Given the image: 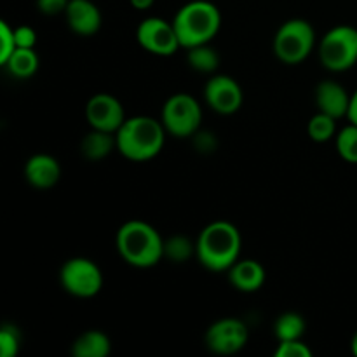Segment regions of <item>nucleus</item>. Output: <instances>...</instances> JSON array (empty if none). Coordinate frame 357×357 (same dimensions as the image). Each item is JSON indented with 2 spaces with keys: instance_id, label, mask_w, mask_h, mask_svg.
<instances>
[{
  "instance_id": "nucleus-5",
  "label": "nucleus",
  "mask_w": 357,
  "mask_h": 357,
  "mask_svg": "<svg viewBox=\"0 0 357 357\" xmlns=\"http://www.w3.org/2000/svg\"><path fill=\"white\" fill-rule=\"evenodd\" d=\"M316 45V31L307 20L293 17L282 23L274 37V54L286 65L305 61Z\"/></svg>"
},
{
  "instance_id": "nucleus-27",
  "label": "nucleus",
  "mask_w": 357,
  "mask_h": 357,
  "mask_svg": "<svg viewBox=\"0 0 357 357\" xmlns=\"http://www.w3.org/2000/svg\"><path fill=\"white\" fill-rule=\"evenodd\" d=\"M0 40H2V47H0V65H6L7 59L10 58L14 51H16V40H14V30L7 23H0Z\"/></svg>"
},
{
  "instance_id": "nucleus-28",
  "label": "nucleus",
  "mask_w": 357,
  "mask_h": 357,
  "mask_svg": "<svg viewBox=\"0 0 357 357\" xmlns=\"http://www.w3.org/2000/svg\"><path fill=\"white\" fill-rule=\"evenodd\" d=\"M14 40H16V47L33 49L37 44V33L31 26L21 24V26L14 28Z\"/></svg>"
},
{
  "instance_id": "nucleus-30",
  "label": "nucleus",
  "mask_w": 357,
  "mask_h": 357,
  "mask_svg": "<svg viewBox=\"0 0 357 357\" xmlns=\"http://www.w3.org/2000/svg\"><path fill=\"white\" fill-rule=\"evenodd\" d=\"M194 142H195V146H197L199 150H202V152H209V150H213L216 146L211 132H199L197 131L194 135Z\"/></svg>"
},
{
  "instance_id": "nucleus-31",
  "label": "nucleus",
  "mask_w": 357,
  "mask_h": 357,
  "mask_svg": "<svg viewBox=\"0 0 357 357\" xmlns=\"http://www.w3.org/2000/svg\"><path fill=\"white\" fill-rule=\"evenodd\" d=\"M347 119H349V122H351V124L357 126V89L351 94V103H349Z\"/></svg>"
},
{
  "instance_id": "nucleus-23",
  "label": "nucleus",
  "mask_w": 357,
  "mask_h": 357,
  "mask_svg": "<svg viewBox=\"0 0 357 357\" xmlns=\"http://www.w3.org/2000/svg\"><path fill=\"white\" fill-rule=\"evenodd\" d=\"M195 253V246L192 241L185 236H173L167 241H164V257L174 264L190 260L192 255Z\"/></svg>"
},
{
  "instance_id": "nucleus-6",
  "label": "nucleus",
  "mask_w": 357,
  "mask_h": 357,
  "mask_svg": "<svg viewBox=\"0 0 357 357\" xmlns=\"http://www.w3.org/2000/svg\"><path fill=\"white\" fill-rule=\"evenodd\" d=\"M321 65L330 72H345L357 63V30L349 24L331 28L319 44Z\"/></svg>"
},
{
  "instance_id": "nucleus-21",
  "label": "nucleus",
  "mask_w": 357,
  "mask_h": 357,
  "mask_svg": "<svg viewBox=\"0 0 357 357\" xmlns=\"http://www.w3.org/2000/svg\"><path fill=\"white\" fill-rule=\"evenodd\" d=\"M187 61L192 70L199 73H213L220 65V56L209 44L187 49Z\"/></svg>"
},
{
  "instance_id": "nucleus-4",
  "label": "nucleus",
  "mask_w": 357,
  "mask_h": 357,
  "mask_svg": "<svg viewBox=\"0 0 357 357\" xmlns=\"http://www.w3.org/2000/svg\"><path fill=\"white\" fill-rule=\"evenodd\" d=\"M181 47L209 44L222 26L220 9L209 0H192L181 6L173 17Z\"/></svg>"
},
{
  "instance_id": "nucleus-29",
  "label": "nucleus",
  "mask_w": 357,
  "mask_h": 357,
  "mask_svg": "<svg viewBox=\"0 0 357 357\" xmlns=\"http://www.w3.org/2000/svg\"><path fill=\"white\" fill-rule=\"evenodd\" d=\"M70 0H37V9L45 16H56V14H65Z\"/></svg>"
},
{
  "instance_id": "nucleus-10",
  "label": "nucleus",
  "mask_w": 357,
  "mask_h": 357,
  "mask_svg": "<svg viewBox=\"0 0 357 357\" xmlns=\"http://www.w3.org/2000/svg\"><path fill=\"white\" fill-rule=\"evenodd\" d=\"M250 338V330L246 324L236 317H225L211 326L206 331V345L211 352L222 356H230L244 349Z\"/></svg>"
},
{
  "instance_id": "nucleus-11",
  "label": "nucleus",
  "mask_w": 357,
  "mask_h": 357,
  "mask_svg": "<svg viewBox=\"0 0 357 357\" xmlns=\"http://www.w3.org/2000/svg\"><path fill=\"white\" fill-rule=\"evenodd\" d=\"M243 89L230 75H213L204 86V100L211 110L222 115H232L243 105Z\"/></svg>"
},
{
  "instance_id": "nucleus-12",
  "label": "nucleus",
  "mask_w": 357,
  "mask_h": 357,
  "mask_svg": "<svg viewBox=\"0 0 357 357\" xmlns=\"http://www.w3.org/2000/svg\"><path fill=\"white\" fill-rule=\"evenodd\" d=\"M86 119L93 129H100V131L114 132L115 135L126 121L124 107L112 94L98 93L87 101Z\"/></svg>"
},
{
  "instance_id": "nucleus-1",
  "label": "nucleus",
  "mask_w": 357,
  "mask_h": 357,
  "mask_svg": "<svg viewBox=\"0 0 357 357\" xmlns=\"http://www.w3.org/2000/svg\"><path fill=\"white\" fill-rule=\"evenodd\" d=\"M243 237L234 223L218 222L209 223L195 243V257L211 272L229 271L241 257Z\"/></svg>"
},
{
  "instance_id": "nucleus-8",
  "label": "nucleus",
  "mask_w": 357,
  "mask_h": 357,
  "mask_svg": "<svg viewBox=\"0 0 357 357\" xmlns=\"http://www.w3.org/2000/svg\"><path fill=\"white\" fill-rule=\"evenodd\" d=\"M63 289L77 298H93L103 288V272L93 260L84 257L70 258L59 272Z\"/></svg>"
},
{
  "instance_id": "nucleus-7",
  "label": "nucleus",
  "mask_w": 357,
  "mask_h": 357,
  "mask_svg": "<svg viewBox=\"0 0 357 357\" xmlns=\"http://www.w3.org/2000/svg\"><path fill=\"white\" fill-rule=\"evenodd\" d=\"M160 122L167 135L174 138H192L201 128L202 108L190 94L176 93L164 103Z\"/></svg>"
},
{
  "instance_id": "nucleus-33",
  "label": "nucleus",
  "mask_w": 357,
  "mask_h": 357,
  "mask_svg": "<svg viewBox=\"0 0 357 357\" xmlns=\"http://www.w3.org/2000/svg\"><path fill=\"white\" fill-rule=\"evenodd\" d=\"M351 347H352V352H354V356H357V331H356L354 338H352V344H351Z\"/></svg>"
},
{
  "instance_id": "nucleus-18",
  "label": "nucleus",
  "mask_w": 357,
  "mask_h": 357,
  "mask_svg": "<svg viewBox=\"0 0 357 357\" xmlns=\"http://www.w3.org/2000/svg\"><path fill=\"white\" fill-rule=\"evenodd\" d=\"M110 351V338L98 330L86 331L72 345V354L75 357H107Z\"/></svg>"
},
{
  "instance_id": "nucleus-32",
  "label": "nucleus",
  "mask_w": 357,
  "mask_h": 357,
  "mask_svg": "<svg viewBox=\"0 0 357 357\" xmlns=\"http://www.w3.org/2000/svg\"><path fill=\"white\" fill-rule=\"evenodd\" d=\"M129 2H131V6L135 7V9L146 10V9H150L153 3H155V0H129Z\"/></svg>"
},
{
  "instance_id": "nucleus-20",
  "label": "nucleus",
  "mask_w": 357,
  "mask_h": 357,
  "mask_svg": "<svg viewBox=\"0 0 357 357\" xmlns=\"http://www.w3.org/2000/svg\"><path fill=\"white\" fill-rule=\"evenodd\" d=\"M307 323L298 312H284L274 324V335L279 342L300 340L305 333Z\"/></svg>"
},
{
  "instance_id": "nucleus-25",
  "label": "nucleus",
  "mask_w": 357,
  "mask_h": 357,
  "mask_svg": "<svg viewBox=\"0 0 357 357\" xmlns=\"http://www.w3.org/2000/svg\"><path fill=\"white\" fill-rule=\"evenodd\" d=\"M21 347L20 331L13 324H3L0 330V356L16 357Z\"/></svg>"
},
{
  "instance_id": "nucleus-22",
  "label": "nucleus",
  "mask_w": 357,
  "mask_h": 357,
  "mask_svg": "<svg viewBox=\"0 0 357 357\" xmlns=\"http://www.w3.org/2000/svg\"><path fill=\"white\" fill-rule=\"evenodd\" d=\"M307 132L317 143L330 142L331 138L337 136V119L323 114V112H317L307 124Z\"/></svg>"
},
{
  "instance_id": "nucleus-9",
  "label": "nucleus",
  "mask_w": 357,
  "mask_h": 357,
  "mask_svg": "<svg viewBox=\"0 0 357 357\" xmlns=\"http://www.w3.org/2000/svg\"><path fill=\"white\" fill-rule=\"evenodd\" d=\"M136 40L145 51L155 56H171L181 47L173 21L146 17L136 28Z\"/></svg>"
},
{
  "instance_id": "nucleus-14",
  "label": "nucleus",
  "mask_w": 357,
  "mask_h": 357,
  "mask_svg": "<svg viewBox=\"0 0 357 357\" xmlns=\"http://www.w3.org/2000/svg\"><path fill=\"white\" fill-rule=\"evenodd\" d=\"M24 178L28 183L38 190H49L61 178V167L58 159L47 153L31 155L24 164Z\"/></svg>"
},
{
  "instance_id": "nucleus-3",
  "label": "nucleus",
  "mask_w": 357,
  "mask_h": 357,
  "mask_svg": "<svg viewBox=\"0 0 357 357\" xmlns=\"http://www.w3.org/2000/svg\"><path fill=\"white\" fill-rule=\"evenodd\" d=\"M115 243L122 260L136 268H150L164 258V239L157 229L142 220L126 222Z\"/></svg>"
},
{
  "instance_id": "nucleus-16",
  "label": "nucleus",
  "mask_w": 357,
  "mask_h": 357,
  "mask_svg": "<svg viewBox=\"0 0 357 357\" xmlns=\"http://www.w3.org/2000/svg\"><path fill=\"white\" fill-rule=\"evenodd\" d=\"M265 268L257 260H237L229 268V281L237 291L255 293L265 284Z\"/></svg>"
},
{
  "instance_id": "nucleus-13",
  "label": "nucleus",
  "mask_w": 357,
  "mask_h": 357,
  "mask_svg": "<svg viewBox=\"0 0 357 357\" xmlns=\"http://www.w3.org/2000/svg\"><path fill=\"white\" fill-rule=\"evenodd\" d=\"M65 17L73 33L80 37H91L101 28V10L93 0H70Z\"/></svg>"
},
{
  "instance_id": "nucleus-2",
  "label": "nucleus",
  "mask_w": 357,
  "mask_h": 357,
  "mask_svg": "<svg viewBox=\"0 0 357 357\" xmlns=\"http://www.w3.org/2000/svg\"><path fill=\"white\" fill-rule=\"evenodd\" d=\"M162 122L149 115H136L126 119L115 132L117 150L122 157L132 162H145L160 153L166 139Z\"/></svg>"
},
{
  "instance_id": "nucleus-15",
  "label": "nucleus",
  "mask_w": 357,
  "mask_h": 357,
  "mask_svg": "<svg viewBox=\"0 0 357 357\" xmlns=\"http://www.w3.org/2000/svg\"><path fill=\"white\" fill-rule=\"evenodd\" d=\"M349 103H351V94L342 84L335 80H323L317 84L316 105L319 112L331 115L338 121L342 117H347Z\"/></svg>"
},
{
  "instance_id": "nucleus-17",
  "label": "nucleus",
  "mask_w": 357,
  "mask_h": 357,
  "mask_svg": "<svg viewBox=\"0 0 357 357\" xmlns=\"http://www.w3.org/2000/svg\"><path fill=\"white\" fill-rule=\"evenodd\" d=\"M114 149H117L114 132L93 129L87 132L80 142V152L87 160H101L108 155Z\"/></svg>"
},
{
  "instance_id": "nucleus-26",
  "label": "nucleus",
  "mask_w": 357,
  "mask_h": 357,
  "mask_svg": "<svg viewBox=\"0 0 357 357\" xmlns=\"http://www.w3.org/2000/svg\"><path fill=\"white\" fill-rule=\"evenodd\" d=\"M275 357H312V351L302 340L279 342Z\"/></svg>"
},
{
  "instance_id": "nucleus-19",
  "label": "nucleus",
  "mask_w": 357,
  "mask_h": 357,
  "mask_svg": "<svg viewBox=\"0 0 357 357\" xmlns=\"http://www.w3.org/2000/svg\"><path fill=\"white\" fill-rule=\"evenodd\" d=\"M3 66L16 79H30L38 70V56L35 49L16 47V51L10 54V58L7 59Z\"/></svg>"
},
{
  "instance_id": "nucleus-24",
  "label": "nucleus",
  "mask_w": 357,
  "mask_h": 357,
  "mask_svg": "<svg viewBox=\"0 0 357 357\" xmlns=\"http://www.w3.org/2000/svg\"><path fill=\"white\" fill-rule=\"evenodd\" d=\"M337 152L345 162L357 164V126L349 124L337 132Z\"/></svg>"
}]
</instances>
